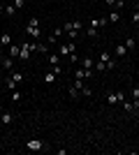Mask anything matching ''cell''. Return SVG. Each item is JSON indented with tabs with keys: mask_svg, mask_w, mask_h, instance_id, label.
Here are the masks:
<instances>
[{
	"mask_svg": "<svg viewBox=\"0 0 139 155\" xmlns=\"http://www.w3.org/2000/svg\"><path fill=\"white\" fill-rule=\"evenodd\" d=\"M63 30L67 32V37H79V32L84 30V23H81L79 19H74V21H67L65 26H63Z\"/></svg>",
	"mask_w": 139,
	"mask_h": 155,
	"instance_id": "1",
	"label": "cell"
},
{
	"mask_svg": "<svg viewBox=\"0 0 139 155\" xmlns=\"http://www.w3.org/2000/svg\"><path fill=\"white\" fill-rule=\"evenodd\" d=\"M127 97L123 91H114V93H107V104H111V107H116V104H123Z\"/></svg>",
	"mask_w": 139,
	"mask_h": 155,
	"instance_id": "2",
	"label": "cell"
},
{
	"mask_svg": "<svg viewBox=\"0 0 139 155\" xmlns=\"http://www.w3.org/2000/svg\"><path fill=\"white\" fill-rule=\"evenodd\" d=\"M98 60H100V63H104V67H107V70H109V72H111V70H116V58H114L111 53L102 51V53H100V56H98Z\"/></svg>",
	"mask_w": 139,
	"mask_h": 155,
	"instance_id": "3",
	"label": "cell"
},
{
	"mask_svg": "<svg viewBox=\"0 0 139 155\" xmlns=\"http://www.w3.org/2000/svg\"><path fill=\"white\" fill-rule=\"evenodd\" d=\"M21 81H23V74H21V72H14V74H9V77L5 79V86L9 88V91H14Z\"/></svg>",
	"mask_w": 139,
	"mask_h": 155,
	"instance_id": "4",
	"label": "cell"
},
{
	"mask_svg": "<svg viewBox=\"0 0 139 155\" xmlns=\"http://www.w3.org/2000/svg\"><path fill=\"white\" fill-rule=\"evenodd\" d=\"M14 60H16V58H12L9 53H0V67H2L5 72H12L14 70Z\"/></svg>",
	"mask_w": 139,
	"mask_h": 155,
	"instance_id": "5",
	"label": "cell"
},
{
	"mask_svg": "<svg viewBox=\"0 0 139 155\" xmlns=\"http://www.w3.org/2000/svg\"><path fill=\"white\" fill-rule=\"evenodd\" d=\"M123 109H125L130 116H137L139 114V100H125V102H123Z\"/></svg>",
	"mask_w": 139,
	"mask_h": 155,
	"instance_id": "6",
	"label": "cell"
},
{
	"mask_svg": "<svg viewBox=\"0 0 139 155\" xmlns=\"http://www.w3.org/2000/svg\"><path fill=\"white\" fill-rule=\"evenodd\" d=\"M72 53H77V44L74 42H67V44L58 46V56H72Z\"/></svg>",
	"mask_w": 139,
	"mask_h": 155,
	"instance_id": "7",
	"label": "cell"
},
{
	"mask_svg": "<svg viewBox=\"0 0 139 155\" xmlns=\"http://www.w3.org/2000/svg\"><path fill=\"white\" fill-rule=\"evenodd\" d=\"M14 118H16V114H14V111H0V125H2V127L12 125Z\"/></svg>",
	"mask_w": 139,
	"mask_h": 155,
	"instance_id": "8",
	"label": "cell"
},
{
	"mask_svg": "<svg viewBox=\"0 0 139 155\" xmlns=\"http://www.w3.org/2000/svg\"><path fill=\"white\" fill-rule=\"evenodd\" d=\"M26 148L28 150H44L46 141H42V139H30V141H26Z\"/></svg>",
	"mask_w": 139,
	"mask_h": 155,
	"instance_id": "9",
	"label": "cell"
},
{
	"mask_svg": "<svg viewBox=\"0 0 139 155\" xmlns=\"http://www.w3.org/2000/svg\"><path fill=\"white\" fill-rule=\"evenodd\" d=\"M30 56H33V49H30V42H23V44H21V53H19V60H23V63H26V60L30 58Z\"/></svg>",
	"mask_w": 139,
	"mask_h": 155,
	"instance_id": "10",
	"label": "cell"
},
{
	"mask_svg": "<svg viewBox=\"0 0 139 155\" xmlns=\"http://www.w3.org/2000/svg\"><path fill=\"white\" fill-rule=\"evenodd\" d=\"M95 72H91V70H84V67H77L74 70V79H91Z\"/></svg>",
	"mask_w": 139,
	"mask_h": 155,
	"instance_id": "11",
	"label": "cell"
},
{
	"mask_svg": "<svg viewBox=\"0 0 139 155\" xmlns=\"http://www.w3.org/2000/svg\"><path fill=\"white\" fill-rule=\"evenodd\" d=\"M107 23H109V21H107V16H104V19H88V26L98 28V30H100V28H104Z\"/></svg>",
	"mask_w": 139,
	"mask_h": 155,
	"instance_id": "12",
	"label": "cell"
},
{
	"mask_svg": "<svg viewBox=\"0 0 139 155\" xmlns=\"http://www.w3.org/2000/svg\"><path fill=\"white\" fill-rule=\"evenodd\" d=\"M125 53H127L125 44H116V49H114V58H125Z\"/></svg>",
	"mask_w": 139,
	"mask_h": 155,
	"instance_id": "13",
	"label": "cell"
},
{
	"mask_svg": "<svg viewBox=\"0 0 139 155\" xmlns=\"http://www.w3.org/2000/svg\"><path fill=\"white\" fill-rule=\"evenodd\" d=\"M28 35V37H42V35H44V32H42V28H28L26 26V30H23Z\"/></svg>",
	"mask_w": 139,
	"mask_h": 155,
	"instance_id": "14",
	"label": "cell"
},
{
	"mask_svg": "<svg viewBox=\"0 0 139 155\" xmlns=\"http://www.w3.org/2000/svg\"><path fill=\"white\" fill-rule=\"evenodd\" d=\"M7 53H9V56H12V58H16V60H19L21 46H16V44H9V46H7Z\"/></svg>",
	"mask_w": 139,
	"mask_h": 155,
	"instance_id": "15",
	"label": "cell"
},
{
	"mask_svg": "<svg viewBox=\"0 0 139 155\" xmlns=\"http://www.w3.org/2000/svg\"><path fill=\"white\" fill-rule=\"evenodd\" d=\"M107 21H109V23H118V21H121V12H118V9H111L109 16H107Z\"/></svg>",
	"mask_w": 139,
	"mask_h": 155,
	"instance_id": "16",
	"label": "cell"
},
{
	"mask_svg": "<svg viewBox=\"0 0 139 155\" xmlns=\"http://www.w3.org/2000/svg\"><path fill=\"white\" fill-rule=\"evenodd\" d=\"M81 67H84V70L95 72V60H93V58H84V60H81Z\"/></svg>",
	"mask_w": 139,
	"mask_h": 155,
	"instance_id": "17",
	"label": "cell"
},
{
	"mask_svg": "<svg viewBox=\"0 0 139 155\" xmlns=\"http://www.w3.org/2000/svg\"><path fill=\"white\" fill-rule=\"evenodd\" d=\"M123 44H125L127 51H134V49H137V39H134V37H125V42H123Z\"/></svg>",
	"mask_w": 139,
	"mask_h": 155,
	"instance_id": "18",
	"label": "cell"
},
{
	"mask_svg": "<svg viewBox=\"0 0 139 155\" xmlns=\"http://www.w3.org/2000/svg\"><path fill=\"white\" fill-rule=\"evenodd\" d=\"M67 95L72 97V100H77V97H81V91L77 86H67Z\"/></svg>",
	"mask_w": 139,
	"mask_h": 155,
	"instance_id": "19",
	"label": "cell"
},
{
	"mask_svg": "<svg viewBox=\"0 0 139 155\" xmlns=\"http://www.w3.org/2000/svg\"><path fill=\"white\" fill-rule=\"evenodd\" d=\"M12 44V35H9V32H2V35H0V46H9Z\"/></svg>",
	"mask_w": 139,
	"mask_h": 155,
	"instance_id": "20",
	"label": "cell"
},
{
	"mask_svg": "<svg viewBox=\"0 0 139 155\" xmlns=\"http://www.w3.org/2000/svg\"><path fill=\"white\" fill-rule=\"evenodd\" d=\"M46 58H49V65H51V67H53V65H60V56H58V53H49Z\"/></svg>",
	"mask_w": 139,
	"mask_h": 155,
	"instance_id": "21",
	"label": "cell"
},
{
	"mask_svg": "<svg viewBox=\"0 0 139 155\" xmlns=\"http://www.w3.org/2000/svg\"><path fill=\"white\" fill-rule=\"evenodd\" d=\"M56 79H58V74L49 72V74H44V84H56Z\"/></svg>",
	"mask_w": 139,
	"mask_h": 155,
	"instance_id": "22",
	"label": "cell"
},
{
	"mask_svg": "<svg viewBox=\"0 0 139 155\" xmlns=\"http://www.w3.org/2000/svg\"><path fill=\"white\" fill-rule=\"evenodd\" d=\"M14 12H16L14 5H5V14H2V16H14Z\"/></svg>",
	"mask_w": 139,
	"mask_h": 155,
	"instance_id": "23",
	"label": "cell"
},
{
	"mask_svg": "<svg viewBox=\"0 0 139 155\" xmlns=\"http://www.w3.org/2000/svg\"><path fill=\"white\" fill-rule=\"evenodd\" d=\"M98 32H100V30H98V28H93V26L86 28V35H88V37H98Z\"/></svg>",
	"mask_w": 139,
	"mask_h": 155,
	"instance_id": "24",
	"label": "cell"
},
{
	"mask_svg": "<svg viewBox=\"0 0 139 155\" xmlns=\"http://www.w3.org/2000/svg\"><path fill=\"white\" fill-rule=\"evenodd\" d=\"M123 7H125V0H116L114 2V9H118V12H123Z\"/></svg>",
	"mask_w": 139,
	"mask_h": 155,
	"instance_id": "25",
	"label": "cell"
},
{
	"mask_svg": "<svg viewBox=\"0 0 139 155\" xmlns=\"http://www.w3.org/2000/svg\"><path fill=\"white\" fill-rule=\"evenodd\" d=\"M130 95H132V100H139V86H132V88H130Z\"/></svg>",
	"mask_w": 139,
	"mask_h": 155,
	"instance_id": "26",
	"label": "cell"
},
{
	"mask_svg": "<svg viewBox=\"0 0 139 155\" xmlns=\"http://www.w3.org/2000/svg\"><path fill=\"white\" fill-rule=\"evenodd\" d=\"M28 28H40V19H35V16H33V19L28 21Z\"/></svg>",
	"mask_w": 139,
	"mask_h": 155,
	"instance_id": "27",
	"label": "cell"
},
{
	"mask_svg": "<svg viewBox=\"0 0 139 155\" xmlns=\"http://www.w3.org/2000/svg\"><path fill=\"white\" fill-rule=\"evenodd\" d=\"M35 51H40V53H49V44H37V49Z\"/></svg>",
	"mask_w": 139,
	"mask_h": 155,
	"instance_id": "28",
	"label": "cell"
},
{
	"mask_svg": "<svg viewBox=\"0 0 139 155\" xmlns=\"http://www.w3.org/2000/svg\"><path fill=\"white\" fill-rule=\"evenodd\" d=\"M95 72H107L104 63H100V60H98V63H95Z\"/></svg>",
	"mask_w": 139,
	"mask_h": 155,
	"instance_id": "29",
	"label": "cell"
},
{
	"mask_svg": "<svg viewBox=\"0 0 139 155\" xmlns=\"http://www.w3.org/2000/svg\"><path fill=\"white\" fill-rule=\"evenodd\" d=\"M14 7H16V9H23V7H26V0H14Z\"/></svg>",
	"mask_w": 139,
	"mask_h": 155,
	"instance_id": "30",
	"label": "cell"
},
{
	"mask_svg": "<svg viewBox=\"0 0 139 155\" xmlns=\"http://www.w3.org/2000/svg\"><path fill=\"white\" fill-rule=\"evenodd\" d=\"M46 44H58V37H53V35H49V37H46Z\"/></svg>",
	"mask_w": 139,
	"mask_h": 155,
	"instance_id": "31",
	"label": "cell"
},
{
	"mask_svg": "<svg viewBox=\"0 0 139 155\" xmlns=\"http://www.w3.org/2000/svg\"><path fill=\"white\" fill-rule=\"evenodd\" d=\"M63 32H65V30H63V26L56 28V30H53V37H63Z\"/></svg>",
	"mask_w": 139,
	"mask_h": 155,
	"instance_id": "32",
	"label": "cell"
},
{
	"mask_svg": "<svg viewBox=\"0 0 139 155\" xmlns=\"http://www.w3.org/2000/svg\"><path fill=\"white\" fill-rule=\"evenodd\" d=\"M51 72H53V74H60V72H63V65H53Z\"/></svg>",
	"mask_w": 139,
	"mask_h": 155,
	"instance_id": "33",
	"label": "cell"
},
{
	"mask_svg": "<svg viewBox=\"0 0 139 155\" xmlns=\"http://www.w3.org/2000/svg\"><path fill=\"white\" fill-rule=\"evenodd\" d=\"M81 95H84V97H91V95H93V91H91V88H88V86H86V88L81 91Z\"/></svg>",
	"mask_w": 139,
	"mask_h": 155,
	"instance_id": "34",
	"label": "cell"
},
{
	"mask_svg": "<svg viewBox=\"0 0 139 155\" xmlns=\"http://www.w3.org/2000/svg\"><path fill=\"white\" fill-rule=\"evenodd\" d=\"M19 100H21V93L14 91V93H12V102H19Z\"/></svg>",
	"mask_w": 139,
	"mask_h": 155,
	"instance_id": "35",
	"label": "cell"
},
{
	"mask_svg": "<svg viewBox=\"0 0 139 155\" xmlns=\"http://www.w3.org/2000/svg\"><path fill=\"white\" fill-rule=\"evenodd\" d=\"M2 14H5V5H2V2H0V16H2Z\"/></svg>",
	"mask_w": 139,
	"mask_h": 155,
	"instance_id": "36",
	"label": "cell"
},
{
	"mask_svg": "<svg viewBox=\"0 0 139 155\" xmlns=\"http://www.w3.org/2000/svg\"><path fill=\"white\" fill-rule=\"evenodd\" d=\"M104 2H107L109 7H114V2H116V0H104Z\"/></svg>",
	"mask_w": 139,
	"mask_h": 155,
	"instance_id": "37",
	"label": "cell"
},
{
	"mask_svg": "<svg viewBox=\"0 0 139 155\" xmlns=\"http://www.w3.org/2000/svg\"><path fill=\"white\" fill-rule=\"evenodd\" d=\"M0 111H2V102H0Z\"/></svg>",
	"mask_w": 139,
	"mask_h": 155,
	"instance_id": "38",
	"label": "cell"
},
{
	"mask_svg": "<svg viewBox=\"0 0 139 155\" xmlns=\"http://www.w3.org/2000/svg\"><path fill=\"white\" fill-rule=\"evenodd\" d=\"M0 2H2V0H0Z\"/></svg>",
	"mask_w": 139,
	"mask_h": 155,
	"instance_id": "39",
	"label": "cell"
},
{
	"mask_svg": "<svg viewBox=\"0 0 139 155\" xmlns=\"http://www.w3.org/2000/svg\"><path fill=\"white\" fill-rule=\"evenodd\" d=\"M137 26H139V23H137Z\"/></svg>",
	"mask_w": 139,
	"mask_h": 155,
	"instance_id": "40",
	"label": "cell"
}]
</instances>
